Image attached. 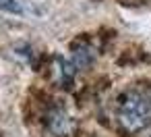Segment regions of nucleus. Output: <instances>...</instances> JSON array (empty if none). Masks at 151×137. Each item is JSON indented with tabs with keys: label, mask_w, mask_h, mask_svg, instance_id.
Here are the masks:
<instances>
[{
	"label": "nucleus",
	"mask_w": 151,
	"mask_h": 137,
	"mask_svg": "<svg viewBox=\"0 0 151 137\" xmlns=\"http://www.w3.org/2000/svg\"><path fill=\"white\" fill-rule=\"evenodd\" d=\"M118 123L126 133L143 131L151 125V96L141 91H126L118 102Z\"/></svg>",
	"instance_id": "nucleus-1"
},
{
	"label": "nucleus",
	"mask_w": 151,
	"mask_h": 137,
	"mask_svg": "<svg viewBox=\"0 0 151 137\" xmlns=\"http://www.w3.org/2000/svg\"><path fill=\"white\" fill-rule=\"evenodd\" d=\"M48 129L54 137H75L79 125L64 108H52L48 114Z\"/></svg>",
	"instance_id": "nucleus-2"
},
{
	"label": "nucleus",
	"mask_w": 151,
	"mask_h": 137,
	"mask_svg": "<svg viewBox=\"0 0 151 137\" xmlns=\"http://www.w3.org/2000/svg\"><path fill=\"white\" fill-rule=\"evenodd\" d=\"M75 71H77V67H75L73 60H66L62 56L54 58V81L58 85H62V87L68 85L73 81V77H75Z\"/></svg>",
	"instance_id": "nucleus-3"
},
{
	"label": "nucleus",
	"mask_w": 151,
	"mask_h": 137,
	"mask_svg": "<svg viewBox=\"0 0 151 137\" xmlns=\"http://www.w3.org/2000/svg\"><path fill=\"white\" fill-rule=\"evenodd\" d=\"M95 58V52L87 46H81L79 50H75V56H73V62L77 69H83V67H89Z\"/></svg>",
	"instance_id": "nucleus-4"
},
{
	"label": "nucleus",
	"mask_w": 151,
	"mask_h": 137,
	"mask_svg": "<svg viewBox=\"0 0 151 137\" xmlns=\"http://www.w3.org/2000/svg\"><path fill=\"white\" fill-rule=\"evenodd\" d=\"M0 11L11 13V15H23V7L17 0H0Z\"/></svg>",
	"instance_id": "nucleus-5"
}]
</instances>
